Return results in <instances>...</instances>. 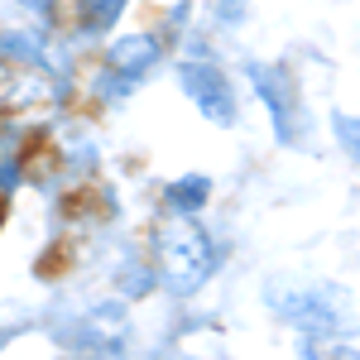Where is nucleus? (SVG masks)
I'll use <instances>...</instances> for the list:
<instances>
[{
  "label": "nucleus",
  "instance_id": "f257e3e1",
  "mask_svg": "<svg viewBox=\"0 0 360 360\" xmlns=\"http://www.w3.org/2000/svg\"><path fill=\"white\" fill-rule=\"evenodd\" d=\"M154 255H159L168 293H178V298L197 293V288L212 278V269H217V245H212V236L197 226V217H168V221L154 231Z\"/></svg>",
  "mask_w": 360,
  "mask_h": 360
},
{
  "label": "nucleus",
  "instance_id": "f03ea898",
  "mask_svg": "<svg viewBox=\"0 0 360 360\" xmlns=\"http://www.w3.org/2000/svg\"><path fill=\"white\" fill-rule=\"evenodd\" d=\"M245 72H250V82H255V91H259V101L274 115V135L283 139V144L307 139V111H303V101H298L293 72L278 68V63H250Z\"/></svg>",
  "mask_w": 360,
  "mask_h": 360
},
{
  "label": "nucleus",
  "instance_id": "7ed1b4c3",
  "mask_svg": "<svg viewBox=\"0 0 360 360\" xmlns=\"http://www.w3.org/2000/svg\"><path fill=\"white\" fill-rule=\"evenodd\" d=\"M178 82H183V91H188V101H193L212 125H236L240 106H236V86H231V77H226V68H217L212 58L193 53V58L178 63Z\"/></svg>",
  "mask_w": 360,
  "mask_h": 360
},
{
  "label": "nucleus",
  "instance_id": "20e7f679",
  "mask_svg": "<svg viewBox=\"0 0 360 360\" xmlns=\"http://www.w3.org/2000/svg\"><path fill=\"white\" fill-rule=\"evenodd\" d=\"M159 63H164V39L159 34H120L106 49V68L130 77V82H144Z\"/></svg>",
  "mask_w": 360,
  "mask_h": 360
},
{
  "label": "nucleus",
  "instance_id": "39448f33",
  "mask_svg": "<svg viewBox=\"0 0 360 360\" xmlns=\"http://www.w3.org/2000/svg\"><path fill=\"white\" fill-rule=\"evenodd\" d=\"M212 202V183L202 178V173H188V178H173L164 188V207L168 217H197L202 207Z\"/></svg>",
  "mask_w": 360,
  "mask_h": 360
},
{
  "label": "nucleus",
  "instance_id": "423d86ee",
  "mask_svg": "<svg viewBox=\"0 0 360 360\" xmlns=\"http://www.w3.org/2000/svg\"><path fill=\"white\" fill-rule=\"evenodd\" d=\"M130 0H77V29L82 34H106L111 25H120Z\"/></svg>",
  "mask_w": 360,
  "mask_h": 360
},
{
  "label": "nucleus",
  "instance_id": "0eeeda50",
  "mask_svg": "<svg viewBox=\"0 0 360 360\" xmlns=\"http://www.w3.org/2000/svg\"><path fill=\"white\" fill-rule=\"evenodd\" d=\"M139 82H130V77H120V72H111L106 63H101V72H96V96L101 101H120V96H130Z\"/></svg>",
  "mask_w": 360,
  "mask_h": 360
},
{
  "label": "nucleus",
  "instance_id": "6e6552de",
  "mask_svg": "<svg viewBox=\"0 0 360 360\" xmlns=\"http://www.w3.org/2000/svg\"><path fill=\"white\" fill-rule=\"evenodd\" d=\"M20 10H29L34 20H44V25H53L58 20V0H15Z\"/></svg>",
  "mask_w": 360,
  "mask_h": 360
},
{
  "label": "nucleus",
  "instance_id": "1a4fd4ad",
  "mask_svg": "<svg viewBox=\"0 0 360 360\" xmlns=\"http://www.w3.org/2000/svg\"><path fill=\"white\" fill-rule=\"evenodd\" d=\"M336 135L346 144V154H356V115H336Z\"/></svg>",
  "mask_w": 360,
  "mask_h": 360
},
{
  "label": "nucleus",
  "instance_id": "9d476101",
  "mask_svg": "<svg viewBox=\"0 0 360 360\" xmlns=\"http://www.w3.org/2000/svg\"><path fill=\"white\" fill-rule=\"evenodd\" d=\"M15 183H20V159H5L0 164V193H10Z\"/></svg>",
  "mask_w": 360,
  "mask_h": 360
},
{
  "label": "nucleus",
  "instance_id": "9b49d317",
  "mask_svg": "<svg viewBox=\"0 0 360 360\" xmlns=\"http://www.w3.org/2000/svg\"><path fill=\"white\" fill-rule=\"evenodd\" d=\"M0 82H5V63H0Z\"/></svg>",
  "mask_w": 360,
  "mask_h": 360
}]
</instances>
